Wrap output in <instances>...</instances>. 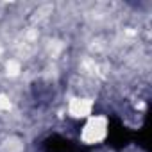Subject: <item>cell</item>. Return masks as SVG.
I'll return each mask as SVG.
<instances>
[{"label": "cell", "mask_w": 152, "mask_h": 152, "mask_svg": "<svg viewBox=\"0 0 152 152\" xmlns=\"http://www.w3.org/2000/svg\"><path fill=\"white\" fill-rule=\"evenodd\" d=\"M11 107H13L11 99L6 93H0V113H7V111H11Z\"/></svg>", "instance_id": "cell-5"}, {"label": "cell", "mask_w": 152, "mask_h": 152, "mask_svg": "<svg viewBox=\"0 0 152 152\" xmlns=\"http://www.w3.org/2000/svg\"><path fill=\"white\" fill-rule=\"evenodd\" d=\"M6 72L9 77H18L22 73V63L18 59H7L6 61Z\"/></svg>", "instance_id": "cell-4"}, {"label": "cell", "mask_w": 152, "mask_h": 152, "mask_svg": "<svg viewBox=\"0 0 152 152\" xmlns=\"http://www.w3.org/2000/svg\"><path fill=\"white\" fill-rule=\"evenodd\" d=\"M0 152H25V141L22 136L9 134L0 141Z\"/></svg>", "instance_id": "cell-3"}, {"label": "cell", "mask_w": 152, "mask_h": 152, "mask_svg": "<svg viewBox=\"0 0 152 152\" xmlns=\"http://www.w3.org/2000/svg\"><path fill=\"white\" fill-rule=\"evenodd\" d=\"M109 132V120L104 115H91L84 120V125L81 127L79 140L84 145H99L107 138Z\"/></svg>", "instance_id": "cell-1"}, {"label": "cell", "mask_w": 152, "mask_h": 152, "mask_svg": "<svg viewBox=\"0 0 152 152\" xmlns=\"http://www.w3.org/2000/svg\"><path fill=\"white\" fill-rule=\"evenodd\" d=\"M95 109V100L84 95H77L72 97L66 104V113L68 116H72L73 120H86L93 115Z\"/></svg>", "instance_id": "cell-2"}]
</instances>
